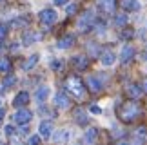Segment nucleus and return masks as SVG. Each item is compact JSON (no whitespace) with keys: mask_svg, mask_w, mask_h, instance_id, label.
Masks as SVG:
<instances>
[{"mask_svg":"<svg viewBox=\"0 0 147 145\" xmlns=\"http://www.w3.org/2000/svg\"><path fill=\"white\" fill-rule=\"evenodd\" d=\"M134 54H136V51H134L133 46H125L122 47V53H120V62L122 64H129L131 60L134 58Z\"/></svg>","mask_w":147,"mask_h":145,"instance_id":"obj_6","label":"nucleus"},{"mask_svg":"<svg viewBox=\"0 0 147 145\" xmlns=\"http://www.w3.org/2000/svg\"><path fill=\"white\" fill-rule=\"evenodd\" d=\"M47 96H49V87L42 85V87H38V89H36V93H35L36 102H40V103H42V102H46Z\"/></svg>","mask_w":147,"mask_h":145,"instance_id":"obj_17","label":"nucleus"},{"mask_svg":"<svg viewBox=\"0 0 147 145\" xmlns=\"http://www.w3.org/2000/svg\"><path fill=\"white\" fill-rule=\"evenodd\" d=\"M93 26H94V13L89 9V11H86V13L82 15V18L78 20V29L80 31H89Z\"/></svg>","mask_w":147,"mask_h":145,"instance_id":"obj_3","label":"nucleus"},{"mask_svg":"<svg viewBox=\"0 0 147 145\" xmlns=\"http://www.w3.org/2000/svg\"><path fill=\"white\" fill-rule=\"evenodd\" d=\"M62 67V62H60V60H53V62H51V69H53V71H58Z\"/></svg>","mask_w":147,"mask_h":145,"instance_id":"obj_33","label":"nucleus"},{"mask_svg":"<svg viewBox=\"0 0 147 145\" xmlns=\"http://www.w3.org/2000/svg\"><path fill=\"white\" fill-rule=\"evenodd\" d=\"M27 145H40V136H31Z\"/></svg>","mask_w":147,"mask_h":145,"instance_id":"obj_32","label":"nucleus"},{"mask_svg":"<svg viewBox=\"0 0 147 145\" xmlns=\"http://www.w3.org/2000/svg\"><path fill=\"white\" fill-rule=\"evenodd\" d=\"M67 140H69V132H67V131H58V132H56V134H55V142H67Z\"/></svg>","mask_w":147,"mask_h":145,"instance_id":"obj_24","label":"nucleus"},{"mask_svg":"<svg viewBox=\"0 0 147 145\" xmlns=\"http://www.w3.org/2000/svg\"><path fill=\"white\" fill-rule=\"evenodd\" d=\"M4 131H5V134H7V136H13V134H15V127H13V125H5Z\"/></svg>","mask_w":147,"mask_h":145,"instance_id":"obj_34","label":"nucleus"},{"mask_svg":"<svg viewBox=\"0 0 147 145\" xmlns=\"http://www.w3.org/2000/svg\"><path fill=\"white\" fill-rule=\"evenodd\" d=\"M65 89L73 94V96H76V98H84V96H86L84 82L78 76H69V78H67V80H65Z\"/></svg>","mask_w":147,"mask_h":145,"instance_id":"obj_2","label":"nucleus"},{"mask_svg":"<svg viewBox=\"0 0 147 145\" xmlns=\"http://www.w3.org/2000/svg\"><path fill=\"white\" fill-rule=\"evenodd\" d=\"M125 93H127V96L129 98H133V100H138L140 96H142V87L140 85H136V83H131V85H127V89H125Z\"/></svg>","mask_w":147,"mask_h":145,"instance_id":"obj_10","label":"nucleus"},{"mask_svg":"<svg viewBox=\"0 0 147 145\" xmlns=\"http://www.w3.org/2000/svg\"><path fill=\"white\" fill-rule=\"evenodd\" d=\"M140 87H142V91H144V93H147V78L142 82V85H140Z\"/></svg>","mask_w":147,"mask_h":145,"instance_id":"obj_36","label":"nucleus"},{"mask_svg":"<svg viewBox=\"0 0 147 145\" xmlns=\"http://www.w3.org/2000/svg\"><path fill=\"white\" fill-rule=\"evenodd\" d=\"M20 132H22V134H27V132H29V129H27V127L24 125V127H22V131H20Z\"/></svg>","mask_w":147,"mask_h":145,"instance_id":"obj_38","label":"nucleus"},{"mask_svg":"<svg viewBox=\"0 0 147 145\" xmlns=\"http://www.w3.org/2000/svg\"><path fill=\"white\" fill-rule=\"evenodd\" d=\"M73 44H75V36L73 35H65V36H62L60 40H58V49H69V47H73Z\"/></svg>","mask_w":147,"mask_h":145,"instance_id":"obj_16","label":"nucleus"},{"mask_svg":"<svg viewBox=\"0 0 147 145\" xmlns=\"http://www.w3.org/2000/svg\"><path fill=\"white\" fill-rule=\"evenodd\" d=\"M4 51V44H2V40H0V53Z\"/></svg>","mask_w":147,"mask_h":145,"instance_id":"obj_40","label":"nucleus"},{"mask_svg":"<svg viewBox=\"0 0 147 145\" xmlns=\"http://www.w3.org/2000/svg\"><path fill=\"white\" fill-rule=\"evenodd\" d=\"M31 118H33V113L29 109H24V107H20L15 113V116H13V120L16 122V124H20V125H27L31 122Z\"/></svg>","mask_w":147,"mask_h":145,"instance_id":"obj_4","label":"nucleus"},{"mask_svg":"<svg viewBox=\"0 0 147 145\" xmlns=\"http://www.w3.org/2000/svg\"><path fill=\"white\" fill-rule=\"evenodd\" d=\"M36 64H38V54H31V56L24 62V65H22V67H24V71H31Z\"/></svg>","mask_w":147,"mask_h":145,"instance_id":"obj_18","label":"nucleus"},{"mask_svg":"<svg viewBox=\"0 0 147 145\" xmlns=\"http://www.w3.org/2000/svg\"><path fill=\"white\" fill-rule=\"evenodd\" d=\"M67 2V0H55V4H58V5H64Z\"/></svg>","mask_w":147,"mask_h":145,"instance_id":"obj_39","label":"nucleus"},{"mask_svg":"<svg viewBox=\"0 0 147 145\" xmlns=\"http://www.w3.org/2000/svg\"><path fill=\"white\" fill-rule=\"evenodd\" d=\"M40 38H42V35H40V33H33V31H27V33H24V36H22V42H24L26 46H31V44L38 42Z\"/></svg>","mask_w":147,"mask_h":145,"instance_id":"obj_13","label":"nucleus"},{"mask_svg":"<svg viewBox=\"0 0 147 145\" xmlns=\"http://www.w3.org/2000/svg\"><path fill=\"white\" fill-rule=\"evenodd\" d=\"M115 60H116V56H115V53H113L111 49H107V51H104V53L100 54V62L104 64V65H107V67L115 64Z\"/></svg>","mask_w":147,"mask_h":145,"instance_id":"obj_14","label":"nucleus"},{"mask_svg":"<svg viewBox=\"0 0 147 145\" xmlns=\"http://www.w3.org/2000/svg\"><path fill=\"white\" fill-rule=\"evenodd\" d=\"M118 145H129V143H118Z\"/></svg>","mask_w":147,"mask_h":145,"instance_id":"obj_42","label":"nucleus"},{"mask_svg":"<svg viewBox=\"0 0 147 145\" xmlns=\"http://www.w3.org/2000/svg\"><path fill=\"white\" fill-rule=\"evenodd\" d=\"M4 116H5V111H4V109H0V124H2V120H4Z\"/></svg>","mask_w":147,"mask_h":145,"instance_id":"obj_37","label":"nucleus"},{"mask_svg":"<svg viewBox=\"0 0 147 145\" xmlns=\"http://www.w3.org/2000/svg\"><path fill=\"white\" fill-rule=\"evenodd\" d=\"M55 103H56V107H60V109H67L71 105V102H69V98H67L65 93H56L55 94Z\"/></svg>","mask_w":147,"mask_h":145,"instance_id":"obj_8","label":"nucleus"},{"mask_svg":"<svg viewBox=\"0 0 147 145\" xmlns=\"http://www.w3.org/2000/svg\"><path fill=\"white\" fill-rule=\"evenodd\" d=\"M38 18H40L42 24H46V26H53L56 18H58V15H56V11L55 9H42L40 13H38Z\"/></svg>","mask_w":147,"mask_h":145,"instance_id":"obj_5","label":"nucleus"},{"mask_svg":"<svg viewBox=\"0 0 147 145\" xmlns=\"http://www.w3.org/2000/svg\"><path fill=\"white\" fill-rule=\"evenodd\" d=\"M96 136H98V129H94V127H93V129H89L86 132V142L87 143H93L94 140H96Z\"/></svg>","mask_w":147,"mask_h":145,"instance_id":"obj_22","label":"nucleus"},{"mask_svg":"<svg viewBox=\"0 0 147 145\" xmlns=\"http://www.w3.org/2000/svg\"><path fill=\"white\" fill-rule=\"evenodd\" d=\"M144 60H147V47H145V51H144Z\"/></svg>","mask_w":147,"mask_h":145,"instance_id":"obj_41","label":"nucleus"},{"mask_svg":"<svg viewBox=\"0 0 147 145\" xmlns=\"http://www.w3.org/2000/svg\"><path fill=\"white\" fill-rule=\"evenodd\" d=\"M140 114H142V107H140L138 102H125L118 109V118H120L123 124H131Z\"/></svg>","mask_w":147,"mask_h":145,"instance_id":"obj_1","label":"nucleus"},{"mask_svg":"<svg viewBox=\"0 0 147 145\" xmlns=\"http://www.w3.org/2000/svg\"><path fill=\"white\" fill-rule=\"evenodd\" d=\"M76 11H78V4H75V2H73V4H69V5L65 7V13L69 15V16H73V15L76 13Z\"/></svg>","mask_w":147,"mask_h":145,"instance_id":"obj_28","label":"nucleus"},{"mask_svg":"<svg viewBox=\"0 0 147 145\" xmlns=\"http://www.w3.org/2000/svg\"><path fill=\"white\" fill-rule=\"evenodd\" d=\"M75 120H76V124H80V125H87V116H86V113H84L82 109H76L75 111Z\"/></svg>","mask_w":147,"mask_h":145,"instance_id":"obj_19","label":"nucleus"},{"mask_svg":"<svg viewBox=\"0 0 147 145\" xmlns=\"http://www.w3.org/2000/svg\"><path fill=\"white\" fill-rule=\"evenodd\" d=\"M89 53H91L93 54V56H98V54H100V49H98V46H94V44H89Z\"/></svg>","mask_w":147,"mask_h":145,"instance_id":"obj_31","label":"nucleus"},{"mask_svg":"<svg viewBox=\"0 0 147 145\" xmlns=\"http://www.w3.org/2000/svg\"><path fill=\"white\" fill-rule=\"evenodd\" d=\"M9 71H11V60L0 58V72H9Z\"/></svg>","mask_w":147,"mask_h":145,"instance_id":"obj_23","label":"nucleus"},{"mask_svg":"<svg viewBox=\"0 0 147 145\" xmlns=\"http://www.w3.org/2000/svg\"><path fill=\"white\" fill-rule=\"evenodd\" d=\"M0 145H4V143H0Z\"/></svg>","mask_w":147,"mask_h":145,"instance_id":"obj_43","label":"nucleus"},{"mask_svg":"<svg viewBox=\"0 0 147 145\" xmlns=\"http://www.w3.org/2000/svg\"><path fill=\"white\" fill-rule=\"evenodd\" d=\"M122 5H123L125 9H129V11H138V9H140L138 0H122Z\"/></svg>","mask_w":147,"mask_h":145,"instance_id":"obj_21","label":"nucleus"},{"mask_svg":"<svg viewBox=\"0 0 147 145\" xmlns=\"http://www.w3.org/2000/svg\"><path fill=\"white\" fill-rule=\"evenodd\" d=\"M145 142H147V129H145V127H140V129L136 131V143L144 145Z\"/></svg>","mask_w":147,"mask_h":145,"instance_id":"obj_20","label":"nucleus"},{"mask_svg":"<svg viewBox=\"0 0 147 145\" xmlns=\"http://www.w3.org/2000/svg\"><path fill=\"white\" fill-rule=\"evenodd\" d=\"M27 103H29V94H27L26 91H22V93H18V94H16V96H15V100H13V105H15V107H24V105H27Z\"/></svg>","mask_w":147,"mask_h":145,"instance_id":"obj_9","label":"nucleus"},{"mask_svg":"<svg viewBox=\"0 0 147 145\" xmlns=\"http://www.w3.org/2000/svg\"><path fill=\"white\" fill-rule=\"evenodd\" d=\"M73 67L78 69V71H84L89 67V58L84 56V54H76V56H73Z\"/></svg>","mask_w":147,"mask_h":145,"instance_id":"obj_7","label":"nucleus"},{"mask_svg":"<svg viewBox=\"0 0 147 145\" xmlns=\"http://www.w3.org/2000/svg\"><path fill=\"white\" fill-rule=\"evenodd\" d=\"M38 132H40V136L42 138H49L51 134H53V124L51 122H42L40 124V127H38Z\"/></svg>","mask_w":147,"mask_h":145,"instance_id":"obj_15","label":"nucleus"},{"mask_svg":"<svg viewBox=\"0 0 147 145\" xmlns=\"http://www.w3.org/2000/svg\"><path fill=\"white\" fill-rule=\"evenodd\" d=\"M115 24H116L118 27H120V26H125V24H127V16H125V15H116Z\"/></svg>","mask_w":147,"mask_h":145,"instance_id":"obj_27","label":"nucleus"},{"mask_svg":"<svg viewBox=\"0 0 147 145\" xmlns=\"http://www.w3.org/2000/svg\"><path fill=\"white\" fill-rule=\"evenodd\" d=\"M86 83H87V87H89V91H91V93H100L102 91V82L98 80L96 76H89L87 80H86Z\"/></svg>","mask_w":147,"mask_h":145,"instance_id":"obj_12","label":"nucleus"},{"mask_svg":"<svg viewBox=\"0 0 147 145\" xmlns=\"http://www.w3.org/2000/svg\"><path fill=\"white\" fill-rule=\"evenodd\" d=\"M98 5H100V9L104 11V13L111 15L113 11H115V7H116V0H98Z\"/></svg>","mask_w":147,"mask_h":145,"instance_id":"obj_11","label":"nucleus"},{"mask_svg":"<svg viewBox=\"0 0 147 145\" xmlns=\"http://www.w3.org/2000/svg\"><path fill=\"white\" fill-rule=\"evenodd\" d=\"M26 24H27V20H26V18H16V20L11 22V27H24Z\"/></svg>","mask_w":147,"mask_h":145,"instance_id":"obj_29","label":"nucleus"},{"mask_svg":"<svg viewBox=\"0 0 147 145\" xmlns=\"http://www.w3.org/2000/svg\"><path fill=\"white\" fill-rule=\"evenodd\" d=\"M133 36H134V31L133 29H123L120 33V38H123V40H131Z\"/></svg>","mask_w":147,"mask_h":145,"instance_id":"obj_26","label":"nucleus"},{"mask_svg":"<svg viewBox=\"0 0 147 145\" xmlns=\"http://www.w3.org/2000/svg\"><path fill=\"white\" fill-rule=\"evenodd\" d=\"M15 83H16V76L11 75V76H5L4 78V83H2V85H4V89H9L11 85H15Z\"/></svg>","mask_w":147,"mask_h":145,"instance_id":"obj_25","label":"nucleus"},{"mask_svg":"<svg viewBox=\"0 0 147 145\" xmlns=\"http://www.w3.org/2000/svg\"><path fill=\"white\" fill-rule=\"evenodd\" d=\"M5 36H7V24L0 22V40H4Z\"/></svg>","mask_w":147,"mask_h":145,"instance_id":"obj_30","label":"nucleus"},{"mask_svg":"<svg viewBox=\"0 0 147 145\" xmlns=\"http://www.w3.org/2000/svg\"><path fill=\"white\" fill-rule=\"evenodd\" d=\"M89 111H91L93 114H100V113H102V109L98 107V105H91V107H89Z\"/></svg>","mask_w":147,"mask_h":145,"instance_id":"obj_35","label":"nucleus"}]
</instances>
